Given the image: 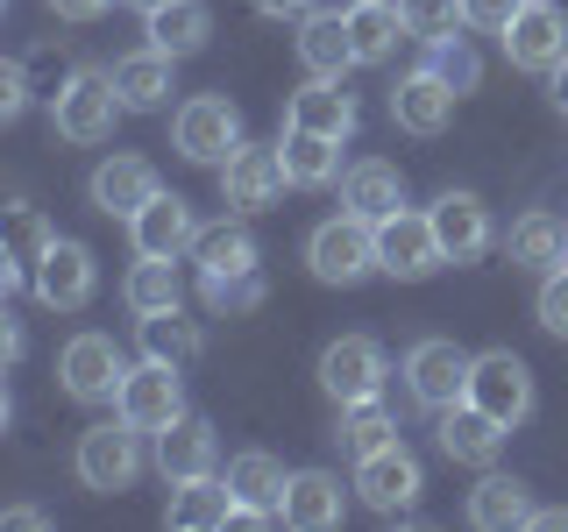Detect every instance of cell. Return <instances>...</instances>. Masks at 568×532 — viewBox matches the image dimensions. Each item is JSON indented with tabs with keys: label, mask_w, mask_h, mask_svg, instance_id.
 I'll return each mask as SVG.
<instances>
[{
	"label": "cell",
	"mask_w": 568,
	"mask_h": 532,
	"mask_svg": "<svg viewBox=\"0 0 568 532\" xmlns=\"http://www.w3.org/2000/svg\"><path fill=\"white\" fill-rule=\"evenodd\" d=\"M355 93L342 79H306L292 93V106H284V129H313V135H334V142H348L355 135Z\"/></svg>",
	"instance_id": "603a6c76"
},
{
	"label": "cell",
	"mask_w": 568,
	"mask_h": 532,
	"mask_svg": "<svg viewBox=\"0 0 568 532\" xmlns=\"http://www.w3.org/2000/svg\"><path fill=\"white\" fill-rule=\"evenodd\" d=\"M547 93H555V106H561V114H568V58H561L555 71H547Z\"/></svg>",
	"instance_id": "c3c4849f"
},
{
	"label": "cell",
	"mask_w": 568,
	"mask_h": 532,
	"mask_svg": "<svg viewBox=\"0 0 568 532\" xmlns=\"http://www.w3.org/2000/svg\"><path fill=\"white\" fill-rule=\"evenodd\" d=\"M455 85L440 79V71H405L398 85H390V121H398L405 135H419V142H434V135H448V121H455Z\"/></svg>",
	"instance_id": "5bb4252c"
},
{
	"label": "cell",
	"mask_w": 568,
	"mask_h": 532,
	"mask_svg": "<svg viewBox=\"0 0 568 532\" xmlns=\"http://www.w3.org/2000/svg\"><path fill=\"white\" fill-rule=\"evenodd\" d=\"M58 377H64V398H79V405H114V398H121V377H129V362H121L114 334H71L64 355H58Z\"/></svg>",
	"instance_id": "9c48e42d"
},
{
	"label": "cell",
	"mask_w": 568,
	"mask_h": 532,
	"mask_svg": "<svg viewBox=\"0 0 568 532\" xmlns=\"http://www.w3.org/2000/svg\"><path fill=\"white\" fill-rule=\"evenodd\" d=\"M469 525H476V532H511V525H532V497H526L519 475L484 469V483L469 490Z\"/></svg>",
	"instance_id": "f546056e"
},
{
	"label": "cell",
	"mask_w": 568,
	"mask_h": 532,
	"mask_svg": "<svg viewBox=\"0 0 568 532\" xmlns=\"http://www.w3.org/2000/svg\"><path fill=\"white\" fill-rule=\"evenodd\" d=\"M121 306H129L135 319H150V313H178L185 306V277H178V256H142L129 284H121Z\"/></svg>",
	"instance_id": "d6a6232c"
},
{
	"label": "cell",
	"mask_w": 568,
	"mask_h": 532,
	"mask_svg": "<svg viewBox=\"0 0 568 532\" xmlns=\"http://www.w3.org/2000/svg\"><path fill=\"white\" fill-rule=\"evenodd\" d=\"M171 50H129V58L114 64V85H121V100H129V114H156V106L171 100Z\"/></svg>",
	"instance_id": "836d02e7"
},
{
	"label": "cell",
	"mask_w": 568,
	"mask_h": 532,
	"mask_svg": "<svg viewBox=\"0 0 568 532\" xmlns=\"http://www.w3.org/2000/svg\"><path fill=\"white\" fill-rule=\"evenodd\" d=\"M342 206L363 213L369 227L390 221V213L405 206V177H398V164H384V156H363V164H348V171H342Z\"/></svg>",
	"instance_id": "4316f807"
},
{
	"label": "cell",
	"mask_w": 568,
	"mask_h": 532,
	"mask_svg": "<svg viewBox=\"0 0 568 532\" xmlns=\"http://www.w3.org/2000/svg\"><path fill=\"white\" fill-rule=\"evenodd\" d=\"M79 483L85 490H100V497H114V490H129L135 475H142V426H129V419H100V426H85L79 433Z\"/></svg>",
	"instance_id": "3957f363"
},
{
	"label": "cell",
	"mask_w": 568,
	"mask_h": 532,
	"mask_svg": "<svg viewBox=\"0 0 568 532\" xmlns=\"http://www.w3.org/2000/svg\"><path fill=\"white\" fill-rule=\"evenodd\" d=\"M129 8H142V14H150V8H164V0H129Z\"/></svg>",
	"instance_id": "681fc988"
},
{
	"label": "cell",
	"mask_w": 568,
	"mask_h": 532,
	"mask_svg": "<svg viewBox=\"0 0 568 532\" xmlns=\"http://www.w3.org/2000/svg\"><path fill=\"white\" fill-rule=\"evenodd\" d=\"M426 71H440V79L455 85V93H476L484 85V58L469 50V35H440V43H426Z\"/></svg>",
	"instance_id": "74e56055"
},
{
	"label": "cell",
	"mask_w": 568,
	"mask_h": 532,
	"mask_svg": "<svg viewBox=\"0 0 568 532\" xmlns=\"http://www.w3.org/2000/svg\"><path fill=\"white\" fill-rule=\"evenodd\" d=\"M213 461H221V440H213L206 419H178L156 433V475L164 483H200V475H213Z\"/></svg>",
	"instance_id": "cb8c5ba5"
},
{
	"label": "cell",
	"mask_w": 568,
	"mask_h": 532,
	"mask_svg": "<svg viewBox=\"0 0 568 532\" xmlns=\"http://www.w3.org/2000/svg\"><path fill=\"white\" fill-rule=\"evenodd\" d=\"M469 405H484L497 426H526L532 419V369L511 348H484L469 369Z\"/></svg>",
	"instance_id": "30bf717a"
},
{
	"label": "cell",
	"mask_w": 568,
	"mask_h": 532,
	"mask_svg": "<svg viewBox=\"0 0 568 532\" xmlns=\"http://www.w3.org/2000/svg\"><path fill=\"white\" fill-rule=\"evenodd\" d=\"M29 100H36L29 64H22V58H8V64H0V121H22V114H29Z\"/></svg>",
	"instance_id": "ab89813d"
},
{
	"label": "cell",
	"mask_w": 568,
	"mask_h": 532,
	"mask_svg": "<svg viewBox=\"0 0 568 532\" xmlns=\"http://www.w3.org/2000/svg\"><path fill=\"white\" fill-rule=\"evenodd\" d=\"M390 440H398V419H390L377 398H369V405H342V426H334V448H342L348 461L377 454V448H390Z\"/></svg>",
	"instance_id": "8d00e7d4"
},
{
	"label": "cell",
	"mask_w": 568,
	"mask_h": 532,
	"mask_svg": "<svg viewBox=\"0 0 568 532\" xmlns=\"http://www.w3.org/2000/svg\"><path fill=\"white\" fill-rule=\"evenodd\" d=\"M142 22H150V43L156 50L192 58V50H206V35H213V8H206V0H164V8H150Z\"/></svg>",
	"instance_id": "d590c367"
},
{
	"label": "cell",
	"mask_w": 568,
	"mask_h": 532,
	"mask_svg": "<svg viewBox=\"0 0 568 532\" xmlns=\"http://www.w3.org/2000/svg\"><path fill=\"white\" fill-rule=\"evenodd\" d=\"M469 369H476V355H462L455 341H440V334L413 341V355H405V383H413V405L440 419L448 405L469 398Z\"/></svg>",
	"instance_id": "52a82bcc"
},
{
	"label": "cell",
	"mask_w": 568,
	"mask_h": 532,
	"mask_svg": "<svg viewBox=\"0 0 568 532\" xmlns=\"http://www.w3.org/2000/svg\"><path fill=\"white\" fill-rule=\"evenodd\" d=\"M405 29H413V43H440V35L469 29V14H462V0H398Z\"/></svg>",
	"instance_id": "f35d334b"
},
{
	"label": "cell",
	"mask_w": 568,
	"mask_h": 532,
	"mask_svg": "<svg viewBox=\"0 0 568 532\" xmlns=\"http://www.w3.org/2000/svg\"><path fill=\"white\" fill-rule=\"evenodd\" d=\"M384 377H390V362H384V348L369 341V334H342V341L320 348V390H327L334 405L384 398Z\"/></svg>",
	"instance_id": "ba28073f"
},
{
	"label": "cell",
	"mask_w": 568,
	"mask_h": 532,
	"mask_svg": "<svg viewBox=\"0 0 568 532\" xmlns=\"http://www.w3.org/2000/svg\"><path fill=\"white\" fill-rule=\"evenodd\" d=\"M22 64H29V79H36V85H43V93H64V79H71V64H64V58H58V50H50V43H36V50H29V58H22Z\"/></svg>",
	"instance_id": "7bdbcfd3"
},
{
	"label": "cell",
	"mask_w": 568,
	"mask_h": 532,
	"mask_svg": "<svg viewBox=\"0 0 568 532\" xmlns=\"http://www.w3.org/2000/svg\"><path fill=\"white\" fill-rule=\"evenodd\" d=\"M156 192L164 185H156L150 156H106V164L93 171V185H85V200H93V213H106V221H135Z\"/></svg>",
	"instance_id": "e0dca14e"
},
{
	"label": "cell",
	"mask_w": 568,
	"mask_h": 532,
	"mask_svg": "<svg viewBox=\"0 0 568 532\" xmlns=\"http://www.w3.org/2000/svg\"><path fill=\"white\" fill-rule=\"evenodd\" d=\"M129 242H135V256H192L200 221H192V206L178 200V192H156V200L129 221Z\"/></svg>",
	"instance_id": "44dd1931"
},
{
	"label": "cell",
	"mask_w": 568,
	"mask_h": 532,
	"mask_svg": "<svg viewBox=\"0 0 568 532\" xmlns=\"http://www.w3.org/2000/svg\"><path fill=\"white\" fill-rule=\"evenodd\" d=\"M440 235H434V221L426 213H390V221H377V270L384 277H398V284H419V277H434L440 270Z\"/></svg>",
	"instance_id": "7c38bea8"
},
{
	"label": "cell",
	"mask_w": 568,
	"mask_h": 532,
	"mask_svg": "<svg viewBox=\"0 0 568 532\" xmlns=\"http://www.w3.org/2000/svg\"><path fill=\"white\" fill-rule=\"evenodd\" d=\"M277 156H284V177H292L298 192H327L334 177H342V142H334V135H313V129H284Z\"/></svg>",
	"instance_id": "f1b7e54d"
},
{
	"label": "cell",
	"mask_w": 568,
	"mask_h": 532,
	"mask_svg": "<svg viewBox=\"0 0 568 532\" xmlns=\"http://www.w3.org/2000/svg\"><path fill=\"white\" fill-rule=\"evenodd\" d=\"M164 525H171V532H221V525H235V490H227V475H200V483H171Z\"/></svg>",
	"instance_id": "484cf974"
},
{
	"label": "cell",
	"mask_w": 568,
	"mask_h": 532,
	"mask_svg": "<svg viewBox=\"0 0 568 532\" xmlns=\"http://www.w3.org/2000/svg\"><path fill=\"white\" fill-rule=\"evenodd\" d=\"M284 185H292V177H284V156L271 150V142H235V150H227V164H221V200H227V213L277 206Z\"/></svg>",
	"instance_id": "4fadbf2b"
},
{
	"label": "cell",
	"mask_w": 568,
	"mask_h": 532,
	"mask_svg": "<svg viewBox=\"0 0 568 532\" xmlns=\"http://www.w3.org/2000/svg\"><path fill=\"white\" fill-rule=\"evenodd\" d=\"M497 43H505V58L519 71H555L568 58V14L555 8V0H526L519 22L497 35Z\"/></svg>",
	"instance_id": "9a60e30c"
},
{
	"label": "cell",
	"mask_w": 568,
	"mask_h": 532,
	"mask_svg": "<svg viewBox=\"0 0 568 532\" xmlns=\"http://www.w3.org/2000/svg\"><path fill=\"white\" fill-rule=\"evenodd\" d=\"M135 348L150 355V362L185 369V362H200V355H206V334H200V319H185V306H178V313H150V319H135Z\"/></svg>",
	"instance_id": "1f68e13d"
},
{
	"label": "cell",
	"mask_w": 568,
	"mask_h": 532,
	"mask_svg": "<svg viewBox=\"0 0 568 532\" xmlns=\"http://www.w3.org/2000/svg\"><path fill=\"white\" fill-rule=\"evenodd\" d=\"M306 270L320 284H355V277H369L377 270V227L363 221V213H334V221H320L313 227V242H306Z\"/></svg>",
	"instance_id": "5b68a950"
},
{
	"label": "cell",
	"mask_w": 568,
	"mask_h": 532,
	"mask_svg": "<svg viewBox=\"0 0 568 532\" xmlns=\"http://www.w3.org/2000/svg\"><path fill=\"white\" fill-rule=\"evenodd\" d=\"M505 433H511V426H497L484 405H469V398L440 412V454L462 461V469H497V454H505Z\"/></svg>",
	"instance_id": "d6986e66"
},
{
	"label": "cell",
	"mask_w": 568,
	"mask_h": 532,
	"mask_svg": "<svg viewBox=\"0 0 568 532\" xmlns=\"http://www.w3.org/2000/svg\"><path fill=\"white\" fill-rule=\"evenodd\" d=\"M540 327H547V334H561V341H568V263H561V270H547V277H540Z\"/></svg>",
	"instance_id": "60d3db41"
},
{
	"label": "cell",
	"mask_w": 568,
	"mask_h": 532,
	"mask_svg": "<svg viewBox=\"0 0 568 532\" xmlns=\"http://www.w3.org/2000/svg\"><path fill=\"white\" fill-rule=\"evenodd\" d=\"M342 511H348L342 475H334V469H298L292 483H284V511H277V519L292 532H327V525H342Z\"/></svg>",
	"instance_id": "7402d4cb"
},
{
	"label": "cell",
	"mask_w": 568,
	"mask_h": 532,
	"mask_svg": "<svg viewBox=\"0 0 568 532\" xmlns=\"http://www.w3.org/2000/svg\"><path fill=\"white\" fill-rule=\"evenodd\" d=\"M106 8H114V0H50V14H58V22H100Z\"/></svg>",
	"instance_id": "f6af8a7d"
},
{
	"label": "cell",
	"mask_w": 568,
	"mask_h": 532,
	"mask_svg": "<svg viewBox=\"0 0 568 532\" xmlns=\"http://www.w3.org/2000/svg\"><path fill=\"white\" fill-rule=\"evenodd\" d=\"M242 142V114L227 93H192L185 106L171 114V150L185 156V164H227V150Z\"/></svg>",
	"instance_id": "277c9868"
},
{
	"label": "cell",
	"mask_w": 568,
	"mask_h": 532,
	"mask_svg": "<svg viewBox=\"0 0 568 532\" xmlns=\"http://www.w3.org/2000/svg\"><path fill=\"white\" fill-rule=\"evenodd\" d=\"M426 221H434L440 256L448 263H476L490 248V206L476 200V192H440V200L426 206Z\"/></svg>",
	"instance_id": "ffe728a7"
},
{
	"label": "cell",
	"mask_w": 568,
	"mask_h": 532,
	"mask_svg": "<svg viewBox=\"0 0 568 532\" xmlns=\"http://www.w3.org/2000/svg\"><path fill=\"white\" fill-rule=\"evenodd\" d=\"M0 525H8V532H50L58 519H50L43 504H8V511H0Z\"/></svg>",
	"instance_id": "ee69618b"
},
{
	"label": "cell",
	"mask_w": 568,
	"mask_h": 532,
	"mask_svg": "<svg viewBox=\"0 0 568 532\" xmlns=\"http://www.w3.org/2000/svg\"><path fill=\"white\" fill-rule=\"evenodd\" d=\"M192 263H200V298L206 313H256L263 306V248L242 221H213L192 242Z\"/></svg>",
	"instance_id": "6da1fadb"
},
{
	"label": "cell",
	"mask_w": 568,
	"mask_h": 532,
	"mask_svg": "<svg viewBox=\"0 0 568 532\" xmlns=\"http://www.w3.org/2000/svg\"><path fill=\"white\" fill-rule=\"evenodd\" d=\"M298 64L306 79H348L355 64V43H348V8H327V14H298Z\"/></svg>",
	"instance_id": "d4e9b609"
},
{
	"label": "cell",
	"mask_w": 568,
	"mask_h": 532,
	"mask_svg": "<svg viewBox=\"0 0 568 532\" xmlns=\"http://www.w3.org/2000/svg\"><path fill=\"white\" fill-rule=\"evenodd\" d=\"M256 14H271V22H284V14H313V0H248Z\"/></svg>",
	"instance_id": "bcb514c9"
},
{
	"label": "cell",
	"mask_w": 568,
	"mask_h": 532,
	"mask_svg": "<svg viewBox=\"0 0 568 532\" xmlns=\"http://www.w3.org/2000/svg\"><path fill=\"white\" fill-rule=\"evenodd\" d=\"M93 284H100V270H93V248L85 242H58L36 263V298L50 313H85L93 306Z\"/></svg>",
	"instance_id": "ac0fdd59"
},
{
	"label": "cell",
	"mask_w": 568,
	"mask_h": 532,
	"mask_svg": "<svg viewBox=\"0 0 568 532\" xmlns=\"http://www.w3.org/2000/svg\"><path fill=\"white\" fill-rule=\"evenodd\" d=\"M50 248H58V235H50V221L29 200H14L0 213V284H8V291L36 284V263H43Z\"/></svg>",
	"instance_id": "2e32d148"
},
{
	"label": "cell",
	"mask_w": 568,
	"mask_h": 532,
	"mask_svg": "<svg viewBox=\"0 0 568 532\" xmlns=\"http://www.w3.org/2000/svg\"><path fill=\"white\" fill-rule=\"evenodd\" d=\"M114 412L129 419V426H142V433H164V426L185 419V383H178L171 362H150V355H142L129 377H121Z\"/></svg>",
	"instance_id": "8fae6325"
},
{
	"label": "cell",
	"mask_w": 568,
	"mask_h": 532,
	"mask_svg": "<svg viewBox=\"0 0 568 532\" xmlns=\"http://www.w3.org/2000/svg\"><path fill=\"white\" fill-rule=\"evenodd\" d=\"M284 483H292V475H284V461L277 454H263V448H248V454H235L227 461V490H235V504L242 511H284Z\"/></svg>",
	"instance_id": "e575fe53"
},
{
	"label": "cell",
	"mask_w": 568,
	"mask_h": 532,
	"mask_svg": "<svg viewBox=\"0 0 568 532\" xmlns=\"http://www.w3.org/2000/svg\"><path fill=\"white\" fill-rule=\"evenodd\" d=\"M129 114V100H121L114 71H71L64 93H50V129H58L64 142H79V150H93V142L114 135V121Z\"/></svg>",
	"instance_id": "7a4b0ae2"
},
{
	"label": "cell",
	"mask_w": 568,
	"mask_h": 532,
	"mask_svg": "<svg viewBox=\"0 0 568 532\" xmlns=\"http://www.w3.org/2000/svg\"><path fill=\"white\" fill-rule=\"evenodd\" d=\"M419 490H426V469L405 440H390V448L355 461V497H363L377 519H405V511L419 504Z\"/></svg>",
	"instance_id": "8992f818"
},
{
	"label": "cell",
	"mask_w": 568,
	"mask_h": 532,
	"mask_svg": "<svg viewBox=\"0 0 568 532\" xmlns=\"http://www.w3.org/2000/svg\"><path fill=\"white\" fill-rule=\"evenodd\" d=\"M405 14L398 0H348V43H355V64H390V50L405 43Z\"/></svg>",
	"instance_id": "83f0119b"
},
{
	"label": "cell",
	"mask_w": 568,
	"mask_h": 532,
	"mask_svg": "<svg viewBox=\"0 0 568 532\" xmlns=\"http://www.w3.org/2000/svg\"><path fill=\"white\" fill-rule=\"evenodd\" d=\"M532 525H547V532H568V504H532Z\"/></svg>",
	"instance_id": "7dc6e473"
},
{
	"label": "cell",
	"mask_w": 568,
	"mask_h": 532,
	"mask_svg": "<svg viewBox=\"0 0 568 532\" xmlns=\"http://www.w3.org/2000/svg\"><path fill=\"white\" fill-rule=\"evenodd\" d=\"M519 8H526V0H462L469 29H484V35H505L511 22H519Z\"/></svg>",
	"instance_id": "b9f144b4"
},
{
	"label": "cell",
	"mask_w": 568,
	"mask_h": 532,
	"mask_svg": "<svg viewBox=\"0 0 568 532\" xmlns=\"http://www.w3.org/2000/svg\"><path fill=\"white\" fill-rule=\"evenodd\" d=\"M505 256H511V270H561L568 263V221H555V213H526V221H511V235H505Z\"/></svg>",
	"instance_id": "4dcf8cb0"
}]
</instances>
